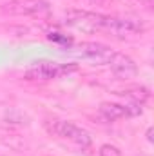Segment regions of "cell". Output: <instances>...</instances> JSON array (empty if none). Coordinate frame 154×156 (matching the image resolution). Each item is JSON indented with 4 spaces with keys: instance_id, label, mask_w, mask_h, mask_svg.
I'll return each instance as SVG.
<instances>
[{
    "instance_id": "1",
    "label": "cell",
    "mask_w": 154,
    "mask_h": 156,
    "mask_svg": "<svg viewBox=\"0 0 154 156\" xmlns=\"http://www.w3.org/2000/svg\"><path fill=\"white\" fill-rule=\"evenodd\" d=\"M47 129H49V133L76 144L82 149H87L93 144V138H91V134L85 129L78 127L76 123L67 122V120H49L47 122Z\"/></svg>"
},
{
    "instance_id": "2",
    "label": "cell",
    "mask_w": 154,
    "mask_h": 156,
    "mask_svg": "<svg viewBox=\"0 0 154 156\" xmlns=\"http://www.w3.org/2000/svg\"><path fill=\"white\" fill-rule=\"evenodd\" d=\"M107 18L105 15H98V13H91V11H67L65 15V22L67 26L85 31V33H94V31H105L107 29Z\"/></svg>"
},
{
    "instance_id": "3",
    "label": "cell",
    "mask_w": 154,
    "mask_h": 156,
    "mask_svg": "<svg viewBox=\"0 0 154 156\" xmlns=\"http://www.w3.org/2000/svg\"><path fill=\"white\" fill-rule=\"evenodd\" d=\"M75 69H76L75 64L64 66V64H56V62H38V64L31 66L24 76L27 80H53V78H58L69 71H75Z\"/></svg>"
},
{
    "instance_id": "4",
    "label": "cell",
    "mask_w": 154,
    "mask_h": 156,
    "mask_svg": "<svg viewBox=\"0 0 154 156\" xmlns=\"http://www.w3.org/2000/svg\"><path fill=\"white\" fill-rule=\"evenodd\" d=\"M109 33H113L116 37H131V35H140L145 31V24L140 18L134 16H125V18H118V16H109L107 18V29Z\"/></svg>"
},
{
    "instance_id": "5",
    "label": "cell",
    "mask_w": 154,
    "mask_h": 156,
    "mask_svg": "<svg viewBox=\"0 0 154 156\" xmlns=\"http://www.w3.org/2000/svg\"><path fill=\"white\" fill-rule=\"evenodd\" d=\"M114 51H111L107 45H102V44H94V42H82L76 47V55L89 60L93 66H103V64H109L111 56H113Z\"/></svg>"
},
{
    "instance_id": "6",
    "label": "cell",
    "mask_w": 154,
    "mask_h": 156,
    "mask_svg": "<svg viewBox=\"0 0 154 156\" xmlns=\"http://www.w3.org/2000/svg\"><path fill=\"white\" fill-rule=\"evenodd\" d=\"M109 67L114 73V76L121 80H131L138 75V66L134 64V60L123 53H113L111 60H109Z\"/></svg>"
},
{
    "instance_id": "7",
    "label": "cell",
    "mask_w": 154,
    "mask_h": 156,
    "mask_svg": "<svg viewBox=\"0 0 154 156\" xmlns=\"http://www.w3.org/2000/svg\"><path fill=\"white\" fill-rule=\"evenodd\" d=\"M100 115L105 118L107 122H114L120 118H127V116H138L142 115V105H118V104H102L100 105Z\"/></svg>"
},
{
    "instance_id": "8",
    "label": "cell",
    "mask_w": 154,
    "mask_h": 156,
    "mask_svg": "<svg viewBox=\"0 0 154 156\" xmlns=\"http://www.w3.org/2000/svg\"><path fill=\"white\" fill-rule=\"evenodd\" d=\"M9 11L18 13V15L42 16V15H49L51 7L45 0H15V2H11Z\"/></svg>"
},
{
    "instance_id": "9",
    "label": "cell",
    "mask_w": 154,
    "mask_h": 156,
    "mask_svg": "<svg viewBox=\"0 0 154 156\" xmlns=\"http://www.w3.org/2000/svg\"><path fill=\"white\" fill-rule=\"evenodd\" d=\"M121 94H123L125 98H129V100H131L132 104H136V105H143V104L151 98L149 89H147V87H143V85H134V87H129V89L121 91Z\"/></svg>"
},
{
    "instance_id": "10",
    "label": "cell",
    "mask_w": 154,
    "mask_h": 156,
    "mask_svg": "<svg viewBox=\"0 0 154 156\" xmlns=\"http://www.w3.org/2000/svg\"><path fill=\"white\" fill-rule=\"evenodd\" d=\"M100 156H121V151H120L116 145L105 144V145L100 147Z\"/></svg>"
},
{
    "instance_id": "11",
    "label": "cell",
    "mask_w": 154,
    "mask_h": 156,
    "mask_svg": "<svg viewBox=\"0 0 154 156\" xmlns=\"http://www.w3.org/2000/svg\"><path fill=\"white\" fill-rule=\"evenodd\" d=\"M147 140H149V142H152V127H149V129H147Z\"/></svg>"
},
{
    "instance_id": "12",
    "label": "cell",
    "mask_w": 154,
    "mask_h": 156,
    "mask_svg": "<svg viewBox=\"0 0 154 156\" xmlns=\"http://www.w3.org/2000/svg\"><path fill=\"white\" fill-rule=\"evenodd\" d=\"M93 2H100V0H93Z\"/></svg>"
}]
</instances>
